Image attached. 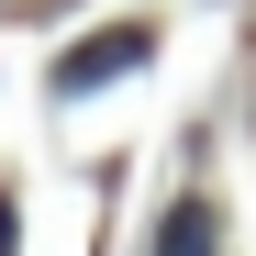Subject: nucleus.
Returning <instances> with one entry per match:
<instances>
[{
    "instance_id": "nucleus-2",
    "label": "nucleus",
    "mask_w": 256,
    "mask_h": 256,
    "mask_svg": "<svg viewBox=\"0 0 256 256\" xmlns=\"http://www.w3.org/2000/svg\"><path fill=\"white\" fill-rule=\"evenodd\" d=\"M156 256H212V212L200 200H178V212H167V245Z\"/></svg>"
},
{
    "instance_id": "nucleus-3",
    "label": "nucleus",
    "mask_w": 256,
    "mask_h": 256,
    "mask_svg": "<svg viewBox=\"0 0 256 256\" xmlns=\"http://www.w3.org/2000/svg\"><path fill=\"white\" fill-rule=\"evenodd\" d=\"M0 256H12V200H0Z\"/></svg>"
},
{
    "instance_id": "nucleus-1",
    "label": "nucleus",
    "mask_w": 256,
    "mask_h": 256,
    "mask_svg": "<svg viewBox=\"0 0 256 256\" xmlns=\"http://www.w3.org/2000/svg\"><path fill=\"white\" fill-rule=\"evenodd\" d=\"M122 67H145V34H112V45H67V56H56V90L78 100V90H100V78H122Z\"/></svg>"
}]
</instances>
